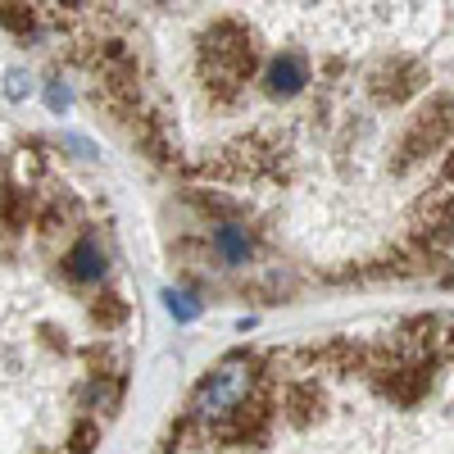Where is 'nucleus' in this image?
Returning <instances> with one entry per match:
<instances>
[{
    "mask_svg": "<svg viewBox=\"0 0 454 454\" xmlns=\"http://www.w3.org/2000/svg\"><path fill=\"white\" fill-rule=\"evenodd\" d=\"M23 196H27V192H14V186H5V192H0V218L19 223V218H23Z\"/></svg>",
    "mask_w": 454,
    "mask_h": 454,
    "instance_id": "nucleus-14",
    "label": "nucleus"
},
{
    "mask_svg": "<svg viewBox=\"0 0 454 454\" xmlns=\"http://www.w3.org/2000/svg\"><path fill=\"white\" fill-rule=\"evenodd\" d=\"M441 182H454V155L445 160V168H441Z\"/></svg>",
    "mask_w": 454,
    "mask_h": 454,
    "instance_id": "nucleus-17",
    "label": "nucleus"
},
{
    "mask_svg": "<svg viewBox=\"0 0 454 454\" xmlns=\"http://www.w3.org/2000/svg\"><path fill=\"white\" fill-rule=\"evenodd\" d=\"M432 250H436V254H441L445 263H454V227H445V232H441V237L432 241Z\"/></svg>",
    "mask_w": 454,
    "mask_h": 454,
    "instance_id": "nucleus-16",
    "label": "nucleus"
},
{
    "mask_svg": "<svg viewBox=\"0 0 454 454\" xmlns=\"http://www.w3.org/2000/svg\"><path fill=\"white\" fill-rule=\"evenodd\" d=\"M128 300H119V295H100L96 305H91V318L100 323V327H123L128 323Z\"/></svg>",
    "mask_w": 454,
    "mask_h": 454,
    "instance_id": "nucleus-9",
    "label": "nucleus"
},
{
    "mask_svg": "<svg viewBox=\"0 0 454 454\" xmlns=\"http://www.w3.org/2000/svg\"><path fill=\"white\" fill-rule=\"evenodd\" d=\"M64 273H68V282H78V286H91V282H100L109 273V254H105V246H100L96 232H87V237H78V241L68 246Z\"/></svg>",
    "mask_w": 454,
    "mask_h": 454,
    "instance_id": "nucleus-4",
    "label": "nucleus"
},
{
    "mask_svg": "<svg viewBox=\"0 0 454 454\" xmlns=\"http://www.w3.org/2000/svg\"><path fill=\"white\" fill-rule=\"evenodd\" d=\"M372 82H377L372 91L382 96V100H404V96H413V91L423 87V68L413 64V59H391Z\"/></svg>",
    "mask_w": 454,
    "mask_h": 454,
    "instance_id": "nucleus-6",
    "label": "nucleus"
},
{
    "mask_svg": "<svg viewBox=\"0 0 454 454\" xmlns=\"http://www.w3.org/2000/svg\"><path fill=\"white\" fill-rule=\"evenodd\" d=\"M96 445H100V423H96V419H82V423H73L64 454H91Z\"/></svg>",
    "mask_w": 454,
    "mask_h": 454,
    "instance_id": "nucleus-10",
    "label": "nucleus"
},
{
    "mask_svg": "<svg viewBox=\"0 0 454 454\" xmlns=\"http://www.w3.org/2000/svg\"><path fill=\"white\" fill-rule=\"evenodd\" d=\"M259 359L254 355H227L205 382L196 387V395H192V423H200V427H218V423H227L237 409H246L250 404V395H254V382H259Z\"/></svg>",
    "mask_w": 454,
    "mask_h": 454,
    "instance_id": "nucleus-1",
    "label": "nucleus"
},
{
    "mask_svg": "<svg viewBox=\"0 0 454 454\" xmlns=\"http://www.w3.org/2000/svg\"><path fill=\"white\" fill-rule=\"evenodd\" d=\"M46 105H51V114H64V109L73 105V91H68L64 78H51V82H46Z\"/></svg>",
    "mask_w": 454,
    "mask_h": 454,
    "instance_id": "nucleus-13",
    "label": "nucleus"
},
{
    "mask_svg": "<svg viewBox=\"0 0 454 454\" xmlns=\"http://www.w3.org/2000/svg\"><path fill=\"white\" fill-rule=\"evenodd\" d=\"M87 409H100V413H114L123 404V382L119 377H105V372H96L91 382H87Z\"/></svg>",
    "mask_w": 454,
    "mask_h": 454,
    "instance_id": "nucleus-8",
    "label": "nucleus"
},
{
    "mask_svg": "<svg viewBox=\"0 0 454 454\" xmlns=\"http://www.w3.org/2000/svg\"><path fill=\"white\" fill-rule=\"evenodd\" d=\"M450 132H454V96H436V100L427 105V114H423V119L409 128V137L400 141V164H395V168L404 173V168H409L413 160H419V155L436 150Z\"/></svg>",
    "mask_w": 454,
    "mask_h": 454,
    "instance_id": "nucleus-2",
    "label": "nucleus"
},
{
    "mask_svg": "<svg viewBox=\"0 0 454 454\" xmlns=\"http://www.w3.org/2000/svg\"><path fill=\"white\" fill-rule=\"evenodd\" d=\"M382 372H387V377H382L387 395L400 400V404H419V395L432 387L427 359H404V364H391V368H382Z\"/></svg>",
    "mask_w": 454,
    "mask_h": 454,
    "instance_id": "nucleus-5",
    "label": "nucleus"
},
{
    "mask_svg": "<svg viewBox=\"0 0 454 454\" xmlns=\"http://www.w3.org/2000/svg\"><path fill=\"white\" fill-rule=\"evenodd\" d=\"M27 91H32V78H27L23 68H10V73H5V96H10V100H23Z\"/></svg>",
    "mask_w": 454,
    "mask_h": 454,
    "instance_id": "nucleus-15",
    "label": "nucleus"
},
{
    "mask_svg": "<svg viewBox=\"0 0 454 454\" xmlns=\"http://www.w3.org/2000/svg\"><path fill=\"white\" fill-rule=\"evenodd\" d=\"M0 23L10 32H23V36H36V14L27 5H0Z\"/></svg>",
    "mask_w": 454,
    "mask_h": 454,
    "instance_id": "nucleus-12",
    "label": "nucleus"
},
{
    "mask_svg": "<svg viewBox=\"0 0 454 454\" xmlns=\"http://www.w3.org/2000/svg\"><path fill=\"white\" fill-rule=\"evenodd\" d=\"M164 305H168V314L177 318V323H196L200 318V300L192 295V291H164Z\"/></svg>",
    "mask_w": 454,
    "mask_h": 454,
    "instance_id": "nucleus-11",
    "label": "nucleus"
},
{
    "mask_svg": "<svg viewBox=\"0 0 454 454\" xmlns=\"http://www.w3.org/2000/svg\"><path fill=\"white\" fill-rule=\"evenodd\" d=\"M209 246H214V254H218L223 263H232V269H237V263H246V259L254 254L259 241H254V232H250L246 223H218Z\"/></svg>",
    "mask_w": 454,
    "mask_h": 454,
    "instance_id": "nucleus-7",
    "label": "nucleus"
},
{
    "mask_svg": "<svg viewBox=\"0 0 454 454\" xmlns=\"http://www.w3.org/2000/svg\"><path fill=\"white\" fill-rule=\"evenodd\" d=\"M263 87H269V96L278 100H291L309 87V59L300 51H282L269 59V68H263Z\"/></svg>",
    "mask_w": 454,
    "mask_h": 454,
    "instance_id": "nucleus-3",
    "label": "nucleus"
}]
</instances>
